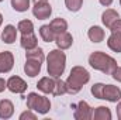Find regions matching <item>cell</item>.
Returning <instances> with one entry per match:
<instances>
[{"label":"cell","instance_id":"83f0119b","mask_svg":"<svg viewBox=\"0 0 121 120\" xmlns=\"http://www.w3.org/2000/svg\"><path fill=\"white\" fill-rule=\"evenodd\" d=\"M35 119H37V116L31 112V109L20 115V120H35Z\"/></svg>","mask_w":121,"mask_h":120},{"label":"cell","instance_id":"8fae6325","mask_svg":"<svg viewBox=\"0 0 121 120\" xmlns=\"http://www.w3.org/2000/svg\"><path fill=\"white\" fill-rule=\"evenodd\" d=\"M55 83H56V78L54 76H44L38 81L37 83V88L38 90L44 92V93H52L54 88H55Z\"/></svg>","mask_w":121,"mask_h":120},{"label":"cell","instance_id":"5bb4252c","mask_svg":"<svg viewBox=\"0 0 121 120\" xmlns=\"http://www.w3.org/2000/svg\"><path fill=\"white\" fill-rule=\"evenodd\" d=\"M14 113V105L9 99L0 100V119H10Z\"/></svg>","mask_w":121,"mask_h":120},{"label":"cell","instance_id":"4fadbf2b","mask_svg":"<svg viewBox=\"0 0 121 120\" xmlns=\"http://www.w3.org/2000/svg\"><path fill=\"white\" fill-rule=\"evenodd\" d=\"M20 44H21V47L26 51H28V50H34V48L38 47V40H37L34 32H31V34H21Z\"/></svg>","mask_w":121,"mask_h":120},{"label":"cell","instance_id":"1f68e13d","mask_svg":"<svg viewBox=\"0 0 121 120\" xmlns=\"http://www.w3.org/2000/svg\"><path fill=\"white\" fill-rule=\"evenodd\" d=\"M100 1V4H103V6H106V7H108L111 3H113V0H99Z\"/></svg>","mask_w":121,"mask_h":120},{"label":"cell","instance_id":"44dd1931","mask_svg":"<svg viewBox=\"0 0 121 120\" xmlns=\"http://www.w3.org/2000/svg\"><path fill=\"white\" fill-rule=\"evenodd\" d=\"M39 35H41V38H42L45 42H52V41H55V37H56L49 24L41 26V28H39Z\"/></svg>","mask_w":121,"mask_h":120},{"label":"cell","instance_id":"52a82bcc","mask_svg":"<svg viewBox=\"0 0 121 120\" xmlns=\"http://www.w3.org/2000/svg\"><path fill=\"white\" fill-rule=\"evenodd\" d=\"M7 89L13 93H24L27 90V82L20 76H11L7 81Z\"/></svg>","mask_w":121,"mask_h":120},{"label":"cell","instance_id":"9a60e30c","mask_svg":"<svg viewBox=\"0 0 121 120\" xmlns=\"http://www.w3.org/2000/svg\"><path fill=\"white\" fill-rule=\"evenodd\" d=\"M107 45L111 51L114 52H121V32L120 31H114L111 32V35L107 40Z\"/></svg>","mask_w":121,"mask_h":120},{"label":"cell","instance_id":"d590c367","mask_svg":"<svg viewBox=\"0 0 121 120\" xmlns=\"http://www.w3.org/2000/svg\"><path fill=\"white\" fill-rule=\"evenodd\" d=\"M120 4H121V0H120Z\"/></svg>","mask_w":121,"mask_h":120},{"label":"cell","instance_id":"6da1fadb","mask_svg":"<svg viewBox=\"0 0 121 120\" xmlns=\"http://www.w3.org/2000/svg\"><path fill=\"white\" fill-rule=\"evenodd\" d=\"M90 81V74L86 68L83 66H73L70 69V74L66 79V92L70 95H76L78 92L83 88V85H86Z\"/></svg>","mask_w":121,"mask_h":120},{"label":"cell","instance_id":"836d02e7","mask_svg":"<svg viewBox=\"0 0 121 120\" xmlns=\"http://www.w3.org/2000/svg\"><path fill=\"white\" fill-rule=\"evenodd\" d=\"M42 1H48V0H34V3H42Z\"/></svg>","mask_w":121,"mask_h":120},{"label":"cell","instance_id":"e0dca14e","mask_svg":"<svg viewBox=\"0 0 121 120\" xmlns=\"http://www.w3.org/2000/svg\"><path fill=\"white\" fill-rule=\"evenodd\" d=\"M118 18H120L118 13H117L116 10H113V9H107V10L101 14V21H103V24H104L107 28H110L111 24H113L116 20H118Z\"/></svg>","mask_w":121,"mask_h":120},{"label":"cell","instance_id":"ffe728a7","mask_svg":"<svg viewBox=\"0 0 121 120\" xmlns=\"http://www.w3.org/2000/svg\"><path fill=\"white\" fill-rule=\"evenodd\" d=\"M93 119L94 120H110L111 119V112L106 106H99L93 112Z\"/></svg>","mask_w":121,"mask_h":120},{"label":"cell","instance_id":"d6986e66","mask_svg":"<svg viewBox=\"0 0 121 120\" xmlns=\"http://www.w3.org/2000/svg\"><path fill=\"white\" fill-rule=\"evenodd\" d=\"M49 26H51L52 31L55 32V35H58L60 32H65V31L68 30V23H66L63 18H60V17L54 18V20L49 23Z\"/></svg>","mask_w":121,"mask_h":120},{"label":"cell","instance_id":"7a4b0ae2","mask_svg":"<svg viewBox=\"0 0 121 120\" xmlns=\"http://www.w3.org/2000/svg\"><path fill=\"white\" fill-rule=\"evenodd\" d=\"M89 64L93 69L100 71L106 75H111L113 71L117 68V61L113 57L101 52V51H94L89 57Z\"/></svg>","mask_w":121,"mask_h":120},{"label":"cell","instance_id":"603a6c76","mask_svg":"<svg viewBox=\"0 0 121 120\" xmlns=\"http://www.w3.org/2000/svg\"><path fill=\"white\" fill-rule=\"evenodd\" d=\"M17 30L21 34H31V32H34V24L30 20H21L17 26Z\"/></svg>","mask_w":121,"mask_h":120},{"label":"cell","instance_id":"f1b7e54d","mask_svg":"<svg viewBox=\"0 0 121 120\" xmlns=\"http://www.w3.org/2000/svg\"><path fill=\"white\" fill-rule=\"evenodd\" d=\"M110 31H111V32H114V31H120V32H121V20H120V18H118V20H116V21L111 24Z\"/></svg>","mask_w":121,"mask_h":120},{"label":"cell","instance_id":"ba28073f","mask_svg":"<svg viewBox=\"0 0 121 120\" xmlns=\"http://www.w3.org/2000/svg\"><path fill=\"white\" fill-rule=\"evenodd\" d=\"M103 99L108 100V102H113V103H117L121 99V89L118 86H114V85H104Z\"/></svg>","mask_w":121,"mask_h":120},{"label":"cell","instance_id":"7402d4cb","mask_svg":"<svg viewBox=\"0 0 121 120\" xmlns=\"http://www.w3.org/2000/svg\"><path fill=\"white\" fill-rule=\"evenodd\" d=\"M11 7L18 13L27 11L30 7V0H11Z\"/></svg>","mask_w":121,"mask_h":120},{"label":"cell","instance_id":"484cf974","mask_svg":"<svg viewBox=\"0 0 121 120\" xmlns=\"http://www.w3.org/2000/svg\"><path fill=\"white\" fill-rule=\"evenodd\" d=\"M83 4V0H65V6L70 11H79Z\"/></svg>","mask_w":121,"mask_h":120},{"label":"cell","instance_id":"8d00e7d4","mask_svg":"<svg viewBox=\"0 0 121 120\" xmlns=\"http://www.w3.org/2000/svg\"><path fill=\"white\" fill-rule=\"evenodd\" d=\"M0 1H3V0H0Z\"/></svg>","mask_w":121,"mask_h":120},{"label":"cell","instance_id":"3957f363","mask_svg":"<svg viewBox=\"0 0 121 120\" xmlns=\"http://www.w3.org/2000/svg\"><path fill=\"white\" fill-rule=\"evenodd\" d=\"M66 66V55L62 52V50H52L47 57V71L49 76L59 78L65 72Z\"/></svg>","mask_w":121,"mask_h":120},{"label":"cell","instance_id":"e575fe53","mask_svg":"<svg viewBox=\"0 0 121 120\" xmlns=\"http://www.w3.org/2000/svg\"><path fill=\"white\" fill-rule=\"evenodd\" d=\"M1 23H3V16L0 14V26H1Z\"/></svg>","mask_w":121,"mask_h":120},{"label":"cell","instance_id":"9c48e42d","mask_svg":"<svg viewBox=\"0 0 121 120\" xmlns=\"http://www.w3.org/2000/svg\"><path fill=\"white\" fill-rule=\"evenodd\" d=\"M14 66V57L10 51L0 52V74H7Z\"/></svg>","mask_w":121,"mask_h":120},{"label":"cell","instance_id":"5b68a950","mask_svg":"<svg viewBox=\"0 0 121 120\" xmlns=\"http://www.w3.org/2000/svg\"><path fill=\"white\" fill-rule=\"evenodd\" d=\"M73 117L76 120H90L93 117V109L89 106L87 102L85 100H80L75 109V113H73Z\"/></svg>","mask_w":121,"mask_h":120},{"label":"cell","instance_id":"7c38bea8","mask_svg":"<svg viewBox=\"0 0 121 120\" xmlns=\"http://www.w3.org/2000/svg\"><path fill=\"white\" fill-rule=\"evenodd\" d=\"M55 42H56L59 50H68L73 44V37H72V34L65 31V32H60V34H58L55 37Z\"/></svg>","mask_w":121,"mask_h":120},{"label":"cell","instance_id":"4316f807","mask_svg":"<svg viewBox=\"0 0 121 120\" xmlns=\"http://www.w3.org/2000/svg\"><path fill=\"white\" fill-rule=\"evenodd\" d=\"M103 89H104V83H94L91 86V95L96 99H103Z\"/></svg>","mask_w":121,"mask_h":120},{"label":"cell","instance_id":"d6a6232c","mask_svg":"<svg viewBox=\"0 0 121 120\" xmlns=\"http://www.w3.org/2000/svg\"><path fill=\"white\" fill-rule=\"evenodd\" d=\"M117 117L121 120V102H118V105H117Z\"/></svg>","mask_w":121,"mask_h":120},{"label":"cell","instance_id":"d4e9b609","mask_svg":"<svg viewBox=\"0 0 121 120\" xmlns=\"http://www.w3.org/2000/svg\"><path fill=\"white\" fill-rule=\"evenodd\" d=\"M65 93H68L66 92V83L63 81H60V79H56V83H55L52 95L54 96H60V95H65Z\"/></svg>","mask_w":121,"mask_h":120},{"label":"cell","instance_id":"277c9868","mask_svg":"<svg viewBox=\"0 0 121 120\" xmlns=\"http://www.w3.org/2000/svg\"><path fill=\"white\" fill-rule=\"evenodd\" d=\"M27 107L34 110V112H37V113H39V115H45L51 109V102H49V99L47 96L31 92L27 96Z\"/></svg>","mask_w":121,"mask_h":120},{"label":"cell","instance_id":"2e32d148","mask_svg":"<svg viewBox=\"0 0 121 120\" xmlns=\"http://www.w3.org/2000/svg\"><path fill=\"white\" fill-rule=\"evenodd\" d=\"M16 38H17V30H16V27L11 26V24L6 26L3 32H1V40L6 44H13L16 41Z\"/></svg>","mask_w":121,"mask_h":120},{"label":"cell","instance_id":"f546056e","mask_svg":"<svg viewBox=\"0 0 121 120\" xmlns=\"http://www.w3.org/2000/svg\"><path fill=\"white\" fill-rule=\"evenodd\" d=\"M111 76H113V78H114L117 82H121V66H117V68L113 71Z\"/></svg>","mask_w":121,"mask_h":120},{"label":"cell","instance_id":"4dcf8cb0","mask_svg":"<svg viewBox=\"0 0 121 120\" xmlns=\"http://www.w3.org/2000/svg\"><path fill=\"white\" fill-rule=\"evenodd\" d=\"M6 88H7V81H4L3 78H0V93L6 89Z\"/></svg>","mask_w":121,"mask_h":120},{"label":"cell","instance_id":"cb8c5ba5","mask_svg":"<svg viewBox=\"0 0 121 120\" xmlns=\"http://www.w3.org/2000/svg\"><path fill=\"white\" fill-rule=\"evenodd\" d=\"M26 58H32V60H38V61H44V51H42V48H39V47H37V48H34V50H28L27 52H26Z\"/></svg>","mask_w":121,"mask_h":120},{"label":"cell","instance_id":"8992f818","mask_svg":"<svg viewBox=\"0 0 121 120\" xmlns=\"http://www.w3.org/2000/svg\"><path fill=\"white\" fill-rule=\"evenodd\" d=\"M32 14L38 18V20H47L49 18V16L52 14V7L48 1H42V3H35L32 7Z\"/></svg>","mask_w":121,"mask_h":120},{"label":"cell","instance_id":"ac0fdd59","mask_svg":"<svg viewBox=\"0 0 121 120\" xmlns=\"http://www.w3.org/2000/svg\"><path fill=\"white\" fill-rule=\"evenodd\" d=\"M87 35H89V38H90V41L93 42H101L103 40H104V30L101 28V27H99V26H93L89 28V32H87Z\"/></svg>","mask_w":121,"mask_h":120},{"label":"cell","instance_id":"30bf717a","mask_svg":"<svg viewBox=\"0 0 121 120\" xmlns=\"http://www.w3.org/2000/svg\"><path fill=\"white\" fill-rule=\"evenodd\" d=\"M41 61L32 60V58H26V64H24V72L30 76V78H35L39 72H41Z\"/></svg>","mask_w":121,"mask_h":120}]
</instances>
